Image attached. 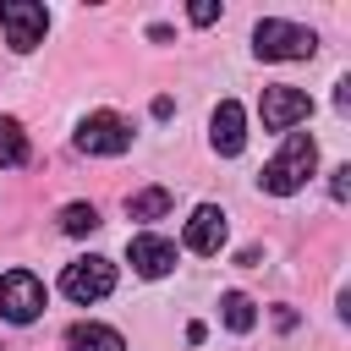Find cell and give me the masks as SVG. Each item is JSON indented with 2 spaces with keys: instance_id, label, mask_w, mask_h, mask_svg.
Masks as SVG:
<instances>
[{
  "instance_id": "9c48e42d",
  "label": "cell",
  "mask_w": 351,
  "mask_h": 351,
  "mask_svg": "<svg viewBox=\"0 0 351 351\" xmlns=\"http://www.w3.org/2000/svg\"><path fill=\"white\" fill-rule=\"evenodd\" d=\"M186 252H197V258H214L219 247H225V208H214V203H197L192 208V219H186Z\"/></svg>"
},
{
  "instance_id": "7a4b0ae2",
  "label": "cell",
  "mask_w": 351,
  "mask_h": 351,
  "mask_svg": "<svg viewBox=\"0 0 351 351\" xmlns=\"http://www.w3.org/2000/svg\"><path fill=\"white\" fill-rule=\"evenodd\" d=\"M252 55H258V60H307V55H318V33L302 27V22L263 16V22L252 27Z\"/></svg>"
},
{
  "instance_id": "5bb4252c",
  "label": "cell",
  "mask_w": 351,
  "mask_h": 351,
  "mask_svg": "<svg viewBox=\"0 0 351 351\" xmlns=\"http://www.w3.org/2000/svg\"><path fill=\"white\" fill-rule=\"evenodd\" d=\"M27 165V137L11 115H0V170H22Z\"/></svg>"
},
{
  "instance_id": "5b68a950",
  "label": "cell",
  "mask_w": 351,
  "mask_h": 351,
  "mask_svg": "<svg viewBox=\"0 0 351 351\" xmlns=\"http://www.w3.org/2000/svg\"><path fill=\"white\" fill-rule=\"evenodd\" d=\"M44 313V280L33 274V269H11V274H0V318H11V324H33Z\"/></svg>"
},
{
  "instance_id": "ba28073f",
  "label": "cell",
  "mask_w": 351,
  "mask_h": 351,
  "mask_svg": "<svg viewBox=\"0 0 351 351\" xmlns=\"http://www.w3.org/2000/svg\"><path fill=\"white\" fill-rule=\"evenodd\" d=\"M208 143H214L219 159H236L247 148V110L236 99H219V110L208 115Z\"/></svg>"
},
{
  "instance_id": "6da1fadb",
  "label": "cell",
  "mask_w": 351,
  "mask_h": 351,
  "mask_svg": "<svg viewBox=\"0 0 351 351\" xmlns=\"http://www.w3.org/2000/svg\"><path fill=\"white\" fill-rule=\"evenodd\" d=\"M313 165H318V143L307 137V132H285V143H280V154L263 165V192H274V197H291V192H302L307 186V176H313Z\"/></svg>"
},
{
  "instance_id": "277c9868",
  "label": "cell",
  "mask_w": 351,
  "mask_h": 351,
  "mask_svg": "<svg viewBox=\"0 0 351 351\" xmlns=\"http://www.w3.org/2000/svg\"><path fill=\"white\" fill-rule=\"evenodd\" d=\"M0 27H5V44H11L16 55H27V49L44 44V33H49V11L33 5V0H0Z\"/></svg>"
},
{
  "instance_id": "2e32d148",
  "label": "cell",
  "mask_w": 351,
  "mask_h": 351,
  "mask_svg": "<svg viewBox=\"0 0 351 351\" xmlns=\"http://www.w3.org/2000/svg\"><path fill=\"white\" fill-rule=\"evenodd\" d=\"M329 197H335V203H346V197H351V165L329 170Z\"/></svg>"
},
{
  "instance_id": "e0dca14e",
  "label": "cell",
  "mask_w": 351,
  "mask_h": 351,
  "mask_svg": "<svg viewBox=\"0 0 351 351\" xmlns=\"http://www.w3.org/2000/svg\"><path fill=\"white\" fill-rule=\"evenodd\" d=\"M186 16H192V22H197V27H208V22H214V16H219V5H214V0H197V5H192V11H186Z\"/></svg>"
},
{
  "instance_id": "9a60e30c",
  "label": "cell",
  "mask_w": 351,
  "mask_h": 351,
  "mask_svg": "<svg viewBox=\"0 0 351 351\" xmlns=\"http://www.w3.org/2000/svg\"><path fill=\"white\" fill-rule=\"evenodd\" d=\"M60 230H66V236L99 230V208H93V203H66V208H60Z\"/></svg>"
},
{
  "instance_id": "30bf717a",
  "label": "cell",
  "mask_w": 351,
  "mask_h": 351,
  "mask_svg": "<svg viewBox=\"0 0 351 351\" xmlns=\"http://www.w3.org/2000/svg\"><path fill=\"white\" fill-rule=\"evenodd\" d=\"M126 258H132V269L143 274V280H165L170 269H176V241H165V236H132V247H126Z\"/></svg>"
},
{
  "instance_id": "52a82bcc",
  "label": "cell",
  "mask_w": 351,
  "mask_h": 351,
  "mask_svg": "<svg viewBox=\"0 0 351 351\" xmlns=\"http://www.w3.org/2000/svg\"><path fill=\"white\" fill-rule=\"evenodd\" d=\"M77 148L82 154H126L132 148V126L115 115V110H99L77 126Z\"/></svg>"
},
{
  "instance_id": "7c38bea8",
  "label": "cell",
  "mask_w": 351,
  "mask_h": 351,
  "mask_svg": "<svg viewBox=\"0 0 351 351\" xmlns=\"http://www.w3.org/2000/svg\"><path fill=\"white\" fill-rule=\"evenodd\" d=\"M126 214L143 219V225H148V219H165V214H170V192H165V186H143V192L126 197Z\"/></svg>"
},
{
  "instance_id": "4fadbf2b",
  "label": "cell",
  "mask_w": 351,
  "mask_h": 351,
  "mask_svg": "<svg viewBox=\"0 0 351 351\" xmlns=\"http://www.w3.org/2000/svg\"><path fill=\"white\" fill-rule=\"evenodd\" d=\"M219 318H225V329L247 335V329L258 324V307H252V296H241V291H225V296H219Z\"/></svg>"
},
{
  "instance_id": "8992f818",
  "label": "cell",
  "mask_w": 351,
  "mask_h": 351,
  "mask_svg": "<svg viewBox=\"0 0 351 351\" xmlns=\"http://www.w3.org/2000/svg\"><path fill=\"white\" fill-rule=\"evenodd\" d=\"M258 115H263V126H269V132H291L296 121H307V115H313V99H307L302 88H291V82H274V88H263Z\"/></svg>"
},
{
  "instance_id": "8fae6325",
  "label": "cell",
  "mask_w": 351,
  "mask_h": 351,
  "mask_svg": "<svg viewBox=\"0 0 351 351\" xmlns=\"http://www.w3.org/2000/svg\"><path fill=\"white\" fill-rule=\"evenodd\" d=\"M66 346L71 351H126V340L110 329V324H71V335H66Z\"/></svg>"
},
{
  "instance_id": "3957f363",
  "label": "cell",
  "mask_w": 351,
  "mask_h": 351,
  "mask_svg": "<svg viewBox=\"0 0 351 351\" xmlns=\"http://www.w3.org/2000/svg\"><path fill=\"white\" fill-rule=\"evenodd\" d=\"M60 291H66L77 307H93V302H104V296L115 291V263H110V258H77V263H66Z\"/></svg>"
}]
</instances>
